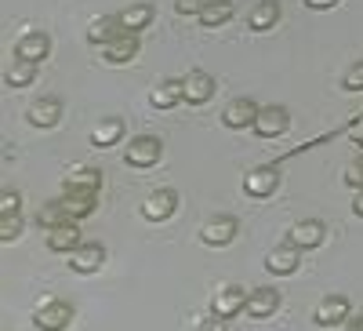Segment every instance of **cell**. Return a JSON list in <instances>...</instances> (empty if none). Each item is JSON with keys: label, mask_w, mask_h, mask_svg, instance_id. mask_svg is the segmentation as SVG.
<instances>
[{"label": "cell", "mask_w": 363, "mask_h": 331, "mask_svg": "<svg viewBox=\"0 0 363 331\" xmlns=\"http://www.w3.org/2000/svg\"><path fill=\"white\" fill-rule=\"evenodd\" d=\"M193 331H225V317H218V313H211V317L196 320V327H193Z\"/></svg>", "instance_id": "33"}, {"label": "cell", "mask_w": 363, "mask_h": 331, "mask_svg": "<svg viewBox=\"0 0 363 331\" xmlns=\"http://www.w3.org/2000/svg\"><path fill=\"white\" fill-rule=\"evenodd\" d=\"M120 33H124V26H120V15H102V18H95L91 22V44H109V40H116Z\"/></svg>", "instance_id": "23"}, {"label": "cell", "mask_w": 363, "mask_h": 331, "mask_svg": "<svg viewBox=\"0 0 363 331\" xmlns=\"http://www.w3.org/2000/svg\"><path fill=\"white\" fill-rule=\"evenodd\" d=\"M301 4H306V8H313V11H330V8L338 4V0H301Z\"/></svg>", "instance_id": "35"}, {"label": "cell", "mask_w": 363, "mask_h": 331, "mask_svg": "<svg viewBox=\"0 0 363 331\" xmlns=\"http://www.w3.org/2000/svg\"><path fill=\"white\" fill-rule=\"evenodd\" d=\"M18 204H22V197L15 190H4V197H0V215H18Z\"/></svg>", "instance_id": "31"}, {"label": "cell", "mask_w": 363, "mask_h": 331, "mask_svg": "<svg viewBox=\"0 0 363 331\" xmlns=\"http://www.w3.org/2000/svg\"><path fill=\"white\" fill-rule=\"evenodd\" d=\"M80 244H84V240H80V229H77V222H73V219H69V222H62V226H55V229H48V251L73 255Z\"/></svg>", "instance_id": "14"}, {"label": "cell", "mask_w": 363, "mask_h": 331, "mask_svg": "<svg viewBox=\"0 0 363 331\" xmlns=\"http://www.w3.org/2000/svg\"><path fill=\"white\" fill-rule=\"evenodd\" d=\"M258 102L255 99H233L225 109H222V124L240 131V128H255V120H258Z\"/></svg>", "instance_id": "8"}, {"label": "cell", "mask_w": 363, "mask_h": 331, "mask_svg": "<svg viewBox=\"0 0 363 331\" xmlns=\"http://www.w3.org/2000/svg\"><path fill=\"white\" fill-rule=\"evenodd\" d=\"M233 15H236L233 0H211V4H207L196 18H200V26H203V29H218V26H225Z\"/></svg>", "instance_id": "22"}, {"label": "cell", "mask_w": 363, "mask_h": 331, "mask_svg": "<svg viewBox=\"0 0 363 331\" xmlns=\"http://www.w3.org/2000/svg\"><path fill=\"white\" fill-rule=\"evenodd\" d=\"M18 233H22V219L18 215H0V240H4V244H15Z\"/></svg>", "instance_id": "29"}, {"label": "cell", "mask_w": 363, "mask_h": 331, "mask_svg": "<svg viewBox=\"0 0 363 331\" xmlns=\"http://www.w3.org/2000/svg\"><path fill=\"white\" fill-rule=\"evenodd\" d=\"M277 186H280V171H277V164H262V168H255V171H247V178H244V193L247 197H272L277 193Z\"/></svg>", "instance_id": "5"}, {"label": "cell", "mask_w": 363, "mask_h": 331, "mask_svg": "<svg viewBox=\"0 0 363 331\" xmlns=\"http://www.w3.org/2000/svg\"><path fill=\"white\" fill-rule=\"evenodd\" d=\"M280 310V291L277 288H255V291H247V306H244V313H251V317H272Z\"/></svg>", "instance_id": "17"}, {"label": "cell", "mask_w": 363, "mask_h": 331, "mask_svg": "<svg viewBox=\"0 0 363 331\" xmlns=\"http://www.w3.org/2000/svg\"><path fill=\"white\" fill-rule=\"evenodd\" d=\"M287 128H291V113L284 106H265V109H258V120H255L251 131L269 142V139H280Z\"/></svg>", "instance_id": "3"}, {"label": "cell", "mask_w": 363, "mask_h": 331, "mask_svg": "<svg viewBox=\"0 0 363 331\" xmlns=\"http://www.w3.org/2000/svg\"><path fill=\"white\" fill-rule=\"evenodd\" d=\"M153 4H135V8H124L120 11V26H124V33H138V29H145L149 22H153Z\"/></svg>", "instance_id": "24"}, {"label": "cell", "mask_w": 363, "mask_h": 331, "mask_svg": "<svg viewBox=\"0 0 363 331\" xmlns=\"http://www.w3.org/2000/svg\"><path fill=\"white\" fill-rule=\"evenodd\" d=\"M298 266H301V248L294 244V240H287V244H280V248H272L269 259H265V269H269V273H277V277H291Z\"/></svg>", "instance_id": "9"}, {"label": "cell", "mask_w": 363, "mask_h": 331, "mask_svg": "<svg viewBox=\"0 0 363 331\" xmlns=\"http://www.w3.org/2000/svg\"><path fill=\"white\" fill-rule=\"evenodd\" d=\"M48 51H51L48 33H26V37H18V44H15V58H26V63H44Z\"/></svg>", "instance_id": "19"}, {"label": "cell", "mask_w": 363, "mask_h": 331, "mask_svg": "<svg viewBox=\"0 0 363 331\" xmlns=\"http://www.w3.org/2000/svg\"><path fill=\"white\" fill-rule=\"evenodd\" d=\"M182 92H186L189 106H203V102H211V95H215V77L203 73V70H189L186 77H182Z\"/></svg>", "instance_id": "7"}, {"label": "cell", "mask_w": 363, "mask_h": 331, "mask_svg": "<svg viewBox=\"0 0 363 331\" xmlns=\"http://www.w3.org/2000/svg\"><path fill=\"white\" fill-rule=\"evenodd\" d=\"M66 186H77V190H102V171L99 168H73L66 175Z\"/></svg>", "instance_id": "26"}, {"label": "cell", "mask_w": 363, "mask_h": 331, "mask_svg": "<svg viewBox=\"0 0 363 331\" xmlns=\"http://www.w3.org/2000/svg\"><path fill=\"white\" fill-rule=\"evenodd\" d=\"M149 102H153V109H174L178 102H186V92H182V80H160L153 92H149Z\"/></svg>", "instance_id": "20"}, {"label": "cell", "mask_w": 363, "mask_h": 331, "mask_svg": "<svg viewBox=\"0 0 363 331\" xmlns=\"http://www.w3.org/2000/svg\"><path fill=\"white\" fill-rule=\"evenodd\" d=\"M291 240L301 248V251H309V248H320L323 240H327V226L320 219H306V222H294L291 226Z\"/></svg>", "instance_id": "16"}, {"label": "cell", "mask_w": 363, "mask_h": 331, "mask_svg": "<svg viewBox=\"0 0 363 331\" xmlns=\"http://www.w3.org/2000/svg\"><path fill=\"white\" fill-rule=\"evenodd\" d=\"M102 266H106V248L95 244V240H84V244L69 255V269H73V273H80V277L99 273Z\"/></svg>", "instance_id": "4"}, {"label": "cell", "mask_w": 363, "mask_h": 331, "mask_svg": "<svg viewBox=\"0 0 363 331\" xmlns=\"http://www.w3.org/2000/svg\"><path fill=\"white\" fill-rule=\"evenodd\" d=\"M73 324V306L62 303V298H51L37 310V327L40 331H66Z\"/></svg>", "instance_id": "6"}, {"label": "cell", "mask_w": 363, "mask_h": 331, "mask_svg": "<svg viewBox=\"0 0 363 331\" xmlns=\"http://www.w3.org/2000/svg\"><path fill=\"white\" fill-rule=\"evenodd\" d=\"M349 298H342V295H327L323 303L316 306V324H323V327H335V324H345L349 320Z\"/></svg>", "instance_id": "18"}, {"label": "cell", "mask_w": 363, "mask_h": 331, "mask_svg": "<svg viewBox=\"0 0 363 331\" xmlns=\"http://www.w3.org/2000/svg\"><path fill=\"white\" fill-rule=\"evenodd\" d=\"M356 146H359V149H363V131H359V139H356Z\"/></svg>", "instance_id": "38"}, {"label": "cell", "mask_w": 363, "mask_h": 331, "mask_svg": "<svg viewBox=\"0 0 363 331\" xmlns=\"http://www.w3.org/2000/svg\"><path fill=\"white\" fill-rule=\"evenodd\" d=\"M58 200H62L66 215H69L73 222H80V219H91V215H95V207H99V190H77V186H66V193L58 197Z\"/></svg>", "instance_id": "1"}, {"label": "cell", "mask_w": 363, "mask_h": 331, "mask_svg": "<svg viewBox=\"0 0 363 331\" xmlns=\"http://www.w3.org/2000/svg\"><path fill=\"white\" fill-rule=\"evenodd\" d=\"M247 306V291L240 288V284H225V288H218V295L211 298V313H218V317H236L240 310Z\"/></svg>", "instance_id": "11"}, {"label": "cell", "mask_w": 363, "mask_h": 331, "mask_svg": "<svg viewBox=\"0 0 363 331\" xmlns=\"http://www.w3.org/2000/svg\"><path fill=\"white\" fill-rule=\"evenodd\" d=\"M160 153H164L160 139H153V135H138V139H131V142H128L124 161H128L131 168H153V164L160 161Z\"/></svg>", "instance_id": "2"}, {"label": "cell", "mask_w": 363, "mask_h": 331, "mask_svg": "<svg viewBox=\"0 0 363 331\" xmlns=\"http://www.w3.org/2000/svg\"><path fill=\"white\" fill-rule=\"evenodd\" d=\"M211 0H174V11L178 15H200Z\"/></svg>", "instance_id": "32"}, {"label": "cell", "mask_w": 363, "mask_h": 331, "mask_svg": "<svg viewBox=\"0 0 363 331\" xmlns=\"http://www.w3.org/2000/svg\"><path fill=\"white\" fill-rule=\"evenodd\" d=\"M135 55H138V37L135 33H120L116 40L102 44V58L109 66H128Z\"/></svg>", "instance_id": "15"}, {"label": "cell", "mask_w": 363, "mask_h": 331, "mask_svg": "<svg viewBox=\"0 0 363 331\" xmlns=\"http://www.w3.org/2000/svg\"><path fill=\"white\" fill-rule=\"evenodd\" d=\"M62 222H69L62 200H48L40 212H37V226H44V229H55V226H62Z\"/></svg>", "instance_id": "27"}, {"label": "cell", "mask_w": 363, "mask_h": 331, "mask_svg": "<svg viewBox=\"0 0 363 331\" xmlns=\"http://www.w3.org/2000/svg\"><path fill=\"white\" fill-rule=\"evenodd\" d=\"M352 212L363 219V186H359V190H356V197H352Z\"/></svg>", "instance_id": "36"}, {"label": "cell", "mask_w": 363, "mask_h": 331, "mask_svg": "<svg viewBox=\"0 0 363 331\" xmlns=\"http://www.w3.org/2000/svg\"><path fill=\"white\" fill-rule=\"evenodd\" d=\"M62 113H66L62 99H55V95L37 99L33 106H29V124H33V128H55L58 120H62Z\"/></svg>", "instance_id": "13"}, {"label": "cell", "mask_w": 363, "mask_h": 331, "mask_svg": "<svg viewBox=\"0 0 363 331\" xmlns=\"http://www.w3.org/2000/svg\"><path fill=\"white\" fill-rule=\"evenodd\" d=\"M342 87H345V92H363V63H356V66H349V70H345Z\"/></svg>", "instance_id": "30"}, {"label": "cell", "mask_w": 363, "mask_h": 331, "mask_svg": "<svg viewBox=\"0 0 363 331\" xmlns=\"http://www.w3.org/2000/svg\"><path fill=\"white\" fill-rule=\"evenodd\" d=\"M120 135H124V120H106L91 131V146H113L120 142Z\"/></svg>", "instance_id": "28"}, {"label": "cell", "mask_w": 363, "mask_h": 331, "mask_svg": "<svg viewBox=\"0 0 363 331\" xmlns=\"http://www.w3.org/2000/svg\"><path fill=\"white\" fill-rule=\"evenodd\" d=\"M37 66H40V63H26V58H18V63L8 66L4 84H8V87H29V84L37 80Z\"/></svg>", "instance_id": "25"}, {"label": "cell", "mask_w": 363, "mask_h": 331, "mask_svg": "<svg viewBox=\"0 0 363 331\" xmlns=\"http://www.w3.org/2000/svg\"><path fill=\"white\" fill-rule=\"evenodd\" d=\"M240 233V222L233 219V215H218V219H211L203 229H200V237H203V244H211V248H225V244H233V237Z\"/></svg>", "instance_id": "12"}, {"label": "cell", "mask_w": 363, "mask_h": 331, "mask_svg": "<svg viewBox=\"0 0 363 331\" xmlns=\"http://www.w3.org/2000/svg\"><path fill=\"white\" fill-rule=\"evenodd\" d=\"M277 22H280V4L277 0H262V4H255L251 15H247V26L255 29V33H265V29H272Z\"/></svg>", "instance_id": "21"}, {"label": "cell", "mask_w": 363, "mask_h": 331, "mask_svg": "<svg viewBox=\"0 0 363 331\" xmlns=\"http://www.w3.org/2000/svg\"><path fill=\"white\" fill-rule=\"evenodd\" d=\"M345 183H349V186H363V161H356V164L345 171Z\"/></svg>", "instance_id": "34"}, {"label": "cell", "mask_w": 363, "mask_h": 331, "mask_svg": "<svg viewBox=\"0 0 363 331\" xmlns=\"http://www.w3.org/2000/svg\"><path fill=\"white\" fill-rule=\"evenodd\" d=\"M342 331H363V317H356V320H345V324H342Z\"/></svg>", "instance_id": "37"}, {"label": "cell", "mask_w": 363, "mask_h": 331, "mask_svg": "<svg viewBox=\"0 0 363 331\" xmlns=\"http://www.w3.org/2000/svg\"><path fill=\"white\" fill-rule=\"evenodd\" d=\"M174 212H178V193L174 190H160V193L142 200V219H149V222H167Z\"/></svg>", "instance_id": "10"}]
</instances>
